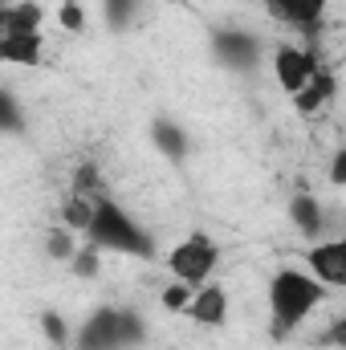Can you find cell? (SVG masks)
<instances>
[{
  "label": "cell",
  "mask_w": 346,
  "mask_h": 350,
  "mask_svg": "<svg viewBox=\"0 0 346 350\" xmlns=\"http://www.w3.org/2000/svg\"><path fill=\"white\" fill-rule=\"evenodd\" d=\"M86 245L102 249V253H122V257H139V261H151L159 249H155V237L118 204L110 200L106 191L94 200V216L86 224Z\"/></svg>",
  "instance_id": "obj_1"
},
{
  "label": "cell",
  "mask_w": 346,
  "mask_h": 350,
  "mask_svg": "<svg viewBox=\"0 0 346 350\" xmlns=\"http://www.w3.org/2000/svg\"><path fill=\"white\" fill-rule=\"evenodd\" d=\"M326 301V285L310 269H277L269 277V318H273V338L293 334L318 306Z\"/></svg>",
  "instance_id": "obj_2"
},
{
  "label": "cell",
  "mask_w": 346,
  "mask_h": 350,
  "mask_svg": "<svg viewBox=\"0 0 346 350\" xmlns=\"http://www.w3.org/2000/svg\"><path fill=\"white\" fill-rule=\"evenodd\" d=\"M147 342V322L122 306H98L74 334V350H135Z\"/></svg>",
  "instance_id": "obj_3"
},
{
  "label": "cell",
  "mask_w": 346,
  "mask_h": 350,
  "mask_svg": "<svg viewBox=\"0 0 346 350\" xmlns=\"http://www.w3.org/2000/svg\"><path fill=\"white\" fill-rule=\"evenodd\" d=\"M216 265H220V245H216L208 232L183 237L172 253H168V273H172L175 281H187L191 289L208 285L212 273H216Z\"/></svg>",
  "instance_id": "obj_4"
},
{
  "label": "cell",
  "mask_w": 346,
  "mask_h": 350,
  "mask_svg": "<svg viewBox=\"0 0 346 350\" xmlns=\"http://www.w3.org/2000/svg\"><path fill=\"white\" fill-rule=\"evenodd\" d=\"M208 49H212L216 66H224L228 74H253L261 66V57H265L261 37H253L249 29H237V25L216 29V33L208 37Z\"/></svg>",
  "instance_id": "obj_5"
},
{
  "label": "cell",
  "mask_w": 346,
  "mask_h": 350,
  "mask_svg": "<svg viewBox=\"0 0 346 350\" xmlns=\"http://www.w3.org/2000/svg\"><path fill=\"white\" fill-rule=\"evenodd\" d=\"M318 70H322V62L310 49H302V45H277L273 49V78H277V86L285 90L289 98H297L302 90L310 86Z\"/></svg>",
  "instance_id": "obj_6"
},
{
  "label": "cell",
  "mask_w": 346,
  "mask_h": 350,
  "mask_svg": "<svg viewBox=\"0 0 346 350\" xmlns=\"http://www.w3.org/2000/svg\"><path fill=\"white\" fill-rule=\"evenodd\" d=\"M306 269L326 285V289H346V237H326V241H314L306 253H302Z\"/></svg>",
  "instance_id": "obj_7"
},
{
  "label": "cell",
  "mask_w": 346,
  "mask_h": 350,
  "mask_svg": "<svg viewBox=\"0 0 346 350\" xmlns=\"http://www.w3.org/2000/svg\"><path fill=\"white\" fill-rule=\"evenodd\" d=\"M326 4L330 0H265V12L281 25H289L293 33L302 37H314L322 29V16H326Z\"/></svg>",
  "instance_id": "obj_8"
},
{
  "label": "cell",
  "mask_w": 346,
  "mask_h": 350,
  "mask_svg": "<svg viewBox=\"0 0 346 350\" xmlns=\"http://www.w3.org/2000/svg\"><path fill=\"white\" fill-rule=\"evenodd\" d=\"M187 318L196 326H204V330H220L228 322V289L216 285V281L200 285L196 297H191V306H187Z\"/></svg>",
  "instance_id": "obj_9"
},
{
  "label": "cell",
  "mask_w": 346,
  "mask_h": 350,
  "mask_svg": "<svg viewBox=\"0 0 346 350\" xmlns=\"http://www.w3.org/2000/svg\"><path fill=\"white\" fill-rule=\"evenodd\" d=\"M151 143H155V151H159L163 159H172V163H183L187 151H191V139H187V131H183L175 118H155V122H151Z\"/></svg>",
  "instance_id": "obj_10"
},
{
  "label": "cell",
  "mask_w": 346,
  "mask_h": 350,
  "mask_svg": "<svg viewBox=\"0 0 346 350\" xmlns=\"http://www.w3.org/2000/svg\"><path fill=\"white\" fill-rule=\"evenodd\" d=\"M41 33H0V62L4 66H41Z\"/></svg>",
  "instance_id": "obj_11"
},
{
  "label": "cell",
  "mask_w": 346,
  "mask_h": 350,
  "mask_svg": "<svg viewBox=\"0 0 346 350\" xmlns=\"http://www.w3.org/2000/svg\"><path fill=\"white\" fill-rule=\"evenodd\" d=\"M289 224H293L306 241H322V224H326L322 204H318L310 191H297V196L289 200Z\"/></svg>",
  "instance_id": "obj_12"
},
{
  "label": "cell",
  "mask_w": 346,
  "mask_h": 350,
  "mask_svg": "<svg viewBox=\"0 0 346 350\" xmlns=\"http://www.w3.org/2000/svg\"><path fill=\"white\" fill-rule=\"evenodd\" d=\"M334 94H338V78H334V70L322 66V70L314 74V82L293 98V110H297V114H318L322 106L334 102Z\"/></svg>",
  "instance_id": "obj_13"
},
{
  "label": "cell",
  "mask_w": 346,
  "mask_h": 350,
  "mask_svg": "<svg viewBox=\"0 0 346 350\" xmlns=\"http://www.w3.org/2000/svg\"><path fill=\"white\" fill-rule=\"evenodd\" d=\"M41 21H45V8L37 0H21V4H8L0 12V29L4 33H41Z\"/></svg>",
  "instance_id": "obj_14"
},
{
  "label": "cell",
  "mask_w": 346,
  "mask_h": 350,
  "mask_svg": "<svg viewBox=\"0 0 346 350\" xmlns=\"http://www.w3.org/2000/svg\"><path fill=\"white\" fill-rule=\"evenodd\" d=\"M78 241H74V228H53L49 237H45V253L53 257V261H62V265H70L74 257H78Z\"/></svg>",
  "instance_id": "obj_15"
},
{
  "label": "cell",
  "mask_w": 346,
  "mask_h": 350,
  "mask_svg": "<svg viewBox=\"0 0 346 350\" xmlns=\"http://www.w3.org/2000/svg\"><path fill=\"white\" fill-rule=\"evenodd\" d=\"M41 330H45L49 347H57V350L74 347V330H70V322H66L57 310H41Z\"/></svg>",
  "instance_id": "obj_16"
},
{
  "label": "cell",
  "mask_w": 346,
  "mask_h": 350,
  "mask_svg": "<svg viewBox=\"0 0 346 350\" xmlns=\"http://www.w3.org/2000/svg\"><path fill=\"white\" fill-rule=\"evenodd\" d=\"M0 126H4V135H25V114H21V102L12 90H0Z\"/></svg>",
  "instance_id": "obj_17"
},
{
  "label": "cell",
  "mask_w": 346,
  "mask_h": 350,
  "mask_svg": "<svg viewBox=\"0 0 346 350\" xmlns=\"http://www.w3.org/2000/svg\"><path fill=\"white\" fill-rule=\"evenodd\" d=\"M139 4L143 0H102V12H106V25L114 29V33H122L131 21H135V12H139Z\"/></svg>",
  "instance_id": "obj_18"
},
{
  "label": "cell",
  "mask_w": 346,
  "mask_h": 350,
  "mask_svg": "<svg viewBox=\"0 0 346 350\" xmlns=\"http://www.w3.org/2000/svg\"><path fill=\"white\" fill-rule=\"evenodd\" d=\"M74 196H90V200L102 196V172H98L94 163H82V167L74 172Z\"/></svg>",
  "instance_id": "obj_19"
},
{
  "label": "cell",
  "mask_w": 346,
  "mask_h": 350,
  "mask_svg": "<svg viewBox=\"0 0 346 350\" xmlns=\"http://www.w3.org/2000/svg\"><path fill=\"white\" fill-rule=\"evenodd\" d=\"M191 297H196V289L187 285V281H175L163 289V310H172V314H187V306H191Z\"/></svg>",
  "instance_id": "obj_20"
},
{
  "label": "cell",
  "mask_w": 346,
  "mask_h": 350,
  "mask_svg": "<svg viewBox=\"0 0 346 350\" xmlns=\"http://www.w3.org/2000/svg\"><path fill=\"white\" fill-rule=\"evenodd\" d=\"M57 21H62V29H70V33H82V29H86V12H82L78 0H62Z\"/></svg>",
  "instance_id": "obj_21"
},
{
  "label": "cell",
  "mask_w": 346,
  "mask_h": 350,
  "mask_svg": "<svg viewBox=\"0 0 346 350\" xmlns=\"http://www.w3.org/2000/svg\"><path fill=\"white\" fill-rule=\"evenodd\" d=\"M98 261H102V249H94V245H82V249H78V257L70 261V269H74L78 277H94V273H98Z\"/></svg>",
  "instance_id": "obj_22"
},
{
  "label": "cell",
  "mask_w": 346,
  "mask_h": 350,
  "mask_svg": "<svg viewBox=\"0 0 346 350\" xmlns=\"http://www.w3.org/2000/svg\"><path fill=\"white\" fill-rule=\"evenodd\" d=\"M318 342H322V347H338V350H346V318L330 322V326L318 334Z\"/></svg>",
  "instance_id": "obj_23"
},
{
  "label": "cell",
  "mask_w": 346,
  "mask_h": 350,
  "mask_svg": "<svg viewBox=\"0 0 346 350\" xmlns=\"http://www.w3.org/2000/svg\"><path fill=\"white\" fill-rule=\"evenodd\" d=\"M330 183H334V187H346V147H338V151H334V155H330Z\"/></svg>",
  "instance_id": "obj_24"
}]
</instances>
